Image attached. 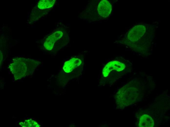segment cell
Segmentation results:
<instances>
[{
    "instance_id": "obj_1",
    "label": "cell",
    "mask_w": 170,
    "mask_h": 127,
    "mask_svg": "<svg viewBox=\"0 0 170 127\" xmlns=\"http://www.w3.org/2000/svg\"><path fill=\"white\" fill-rule=\"evenodd\" d=\"M14 60L9 65L12 72H26L30 69H34L39 64V61L29 59L20 58Z\"/></svg>"
},
{
    "instance_id": "obj_2",
    "label": "cell",
    "mask_w": 170,
    "mask_h": 127,
    "mask_svg": "<svg viewBox=\"0 0 170 127\" xmlns=\"http://www.w3.org/2000/svg\"><path fill=\"white\" fill-rule=\"evenodd\" d=\"M125 67V64L118 61L110 62L107 63L104 68L103 74L104 76H106L111 70H114L119 71L124 69Z\"/></svg>"
},
{
    "instance_id": "obj_3",
    "label": "cell",
    "mask_w": 170,
    "mask_h": 127,
    "mask_svg": "<svg viewBox=\"0 0 170 127\" xmlns=\"http://www.w3.org/2000/svg\"><path fill=\"white\" fill-rule=\"evenodd\" d=\"M145 31L144 26L142 25L136 26L129 31L128 37L131 41H137L143 35Z\"/></svg>"
},
{
    "instance_id": "obj_4",
    "label": "cell",
    "mask_w": 170,
    "mask_h": 127,
    "mask_svg": "<svg viewBox=\"0 0 170 127\" xmlns=\"http://www.w3.org/2000/svg\"><path fill=\"white\" fill-rule=\"evenodd\" d=\"M112 10V6L110 2L107 0H101L98 4L97 10L98 14L104 18L108 17Z\"/></svg>"
},
{
    "instance_id": "obj_5",
    "label": "cell",
    "mask_w": 170,
    "mask_h": 127,
    "mask_svg": "<svg viewBox=\"0 0 170 127\" xmlns=\"http://www.w3.org/2000/svg\"><path fill=\"white\" fill-rule=\"evenodd\" d=\"M55 0H42L39 1L38 7L40 9H43L52 7L54 4Z\"/></svg>"
},
{
    "instance_id": "obj_6",
    "label": "cell",
    "mask_w": 170,
    "mask_h": 127,
    "mask_svg": "<svg viewBox=\"0 0 170 127\" xmlns=\"http://www.w3.org/2000/svg\"><path fill=\"white\" fill-rule=\"evenodd\" d=\"M55 41L49 36L47 38L44 43L45 48L49 50H51L53 48Z\"/></svg>"
},
{
    "instance_id": "obj_7",
    "label": "cell",
    "mask_w": 170,
    "mask_h": 127,
    "mask_svg": "<svg viewBox=\"0 0 170 127\" xmlns=\"http://www.w3.org/2000/svg\"><path fill=\"white\" fill-rule=\"evenodd\" d=\"M74 68V66L69 60L65 62L63 67V69L67 73L71 72Z\"/></svg>"
},
{
    "instance_id": "obj_8",
    "label": "cell",
    "mask_w": 170,
    "mask_h": 127,
    "mask_svg": "<svg viewBox=\"0 0 170 127\" xmlns=\"http://www.w3.org/2000/svg\"><path fill=\"white\" fill-rule=\"evenodd\" d=\"M63 35V32L59 31L55 32L50 36L55 42L60 39Z\"/></svg>"
},
{
    "instance_id": "obj_9",
    "label": "cell",
    "mask_w": 170,
    "mask_h": 127,
    "mask_svg": "<svg viewBox=\"0 0 170 127\" xmlns=\"http://www.w3.org/2000/svg\"><path fill=\"white\" fill-rule=\"evenodd\" d=\"M69 61L75 68L80 66L82 63L81 60L78 58H73Z\"/></svg>"
}]
</instances>
